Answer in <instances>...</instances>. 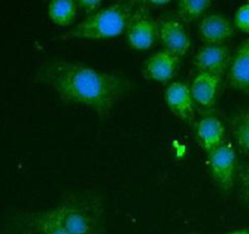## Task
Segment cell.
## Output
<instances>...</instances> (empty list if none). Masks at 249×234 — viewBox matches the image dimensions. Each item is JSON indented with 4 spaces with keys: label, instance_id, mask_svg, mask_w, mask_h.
Segmentation results:
<instances>
[{
    "label": "cell",
    "instance_id": "obj_6",
    "mask_svg": "<svg viewBox=\"0 0 249 234\" xmlns=\"http://www.w3.org/2000/svg\"><path fill=\"white\" fill-rule=\"evenodd\" d=\"M208 166L214 180L224 190L232 188L237 170V156L232 144L224 141L208 153Z\"/></svg>",
    "mask_w": 249,
    "mask_h": 234
},
{
    "label": "cell",
    "instance_id": "obj_19",
    "mask_svg": "<svg viewBox=\"0 0 249 234\" xmlns=\"http://www.w3.org/2000/svg\"><path fill=\"white\" fill-rule=\"evenodd\" d=\"M77 5L80 10L88 14V16L102 9V1L100 0H79L77 1Z\"/></svg>",
    "mask_w": 249,
    "mask_h": 234
},
{
    "label": "cell",
    "instance_id": "obj_21",
    "mask_svg": "<svg viewBox=\"0 0 249 234\" xmlns=\"http://www.w3.org/2000/svg\"><path fill=\"white\" fill-rule=\"evenodd\" d=\"M225 234H249V228H242V229H235V231L228 232Z\"/></svg>",
    "mask_w": 249,
    "mask_h": 234
},
{
    "label": "cell",
    "instance_id": "obj_2",
    "mask_svg": "<svg viewBox=\"0 0 249 234\" xmlns=\"http://www.w3.org/2000/svg\"><path fill=\"white\" fill-rule=\"evenodd\" d=\"M46 211L70 234L104 233V200L95 192H73Z\"/></svg>",
    "mask_w": 249,
    "mask_h": 234
},
{
    "label": "cell",
    "instance_id": "obj_9",
    "mask_svg": "<svg viewBox=\"0 0 249 234\" xmlns=\"http://www.w3.org/2000/svg\"><path fill=\"white\" fill-rule=\"evenodd\" d=\"M181 58L167 50L156 51L143 62L142 71L146 78L155 82L164 83L178 73Z\"/></svg>",
    "mask_w": 249,
    "mask_h": 234
},
{
    "label": "cell",
    "instance_id": "obj_10",
    "mask_svg": "<svg viewBox=\"0 0 249 234\" xmlns=\"http://www.w3.org/2000/svg\"><path fill=\"white\" fill-rule=\"evenodd\" d=\"M165 104L170 111L182 121H191L195 116V100L191 89L184 82L170 83L164 93Z\"/></svg>",
    "mask_w": 249,
    "mask_h": 234
},
{
    "label": "cell",
    "instance_id": "obj_4",
    "mask_svg": "<svg viewBox=\"0 0 249 234\" xmlns=\"http://www.w3.org/2000/svg\"><path fill=\"white\" fill-rule=\"evenodd\" d=\"M2 234H70L45 210H21L4 224Z\"/></svg>",
    "mask_w": 249,
    "mask_h": 234
},
{
    "label": "cell",
    "instance_id": "obj_20",
    "mask_svg": "<svg viewBox=\"0 0 249 234\" xmlns=\"http://www.w3.org/2000/svg\"><path fill=\"white\" fill-rule=\"evenodd\" d=\"M241 180H242V185L245 188L246 193L249 195V168H246L242 173H241Z\"/></svg>",
    "mask_w": 249,
    "mask_h": 234
},
{
    "label": "cell",
    "instance_id": "obj_7",
    "mask_svg": "<svg viewBox=\"0 0 249 234\" xmlns=\"http://www.w3.org/2000/svg\"><path fill=\"white\" fill-rule=\"evenodd\" d=\"M160 24V40L164 50L182 58L191 48L187 29L179 17L165 16L158 21Z\"/></svg>",
    "mask_w": 249,
    "mask_h": 234
},
{
    "label": "cell",
    "instance_id": "obj_22",
    "mask_svg": "<svg viewBox=\"0 0 249 234\" xmlns=\"http://www.w3.org/2000/svg\"><path fill=\"white\" fill-rule=\"evenodd\" d=\"M145 4H150V5H167L169 4V1H150V2H145Z\"/></svg>",
    "mask_w": 249,
    "mask_h": 234
},
{
    "label": "cell",
    "instance_id": "obj_14",
    "mask_svg": "<svg viewBox=\"0 0 249 234\" xmlns=\"http://www.w3.org/2000/svg\"><path fill=\"white\" fill-rule=\"evenodd\" d=\"M196 136L203 150L208 154L224 143L225 127L218 117L206 116L197 122Z\"/></svg>",
    "mask_w": 249,
    "mask_h": 234
},
{
    "label": "cell",
    "instance_id": "obj_17",
    "mask_svg": "<svg viewBox=\"0 0 249 234\" xmlns=\"http://www.w3.org/2000/svg\"><path fill=\"white\" fill-rule=\"evenodd\" d=\"M232 132L238 148L249 155V110L241 112L235 117L232 123Z\"/></svg>",
    "mask_w": 249,
    "mask_h": 234
},
{
    "label": "cell",
    "instance_id": "obj_5",
    "mask_svg": "<svg viewBox=\"0 0 249 234\" xmlns=\"http://www.w3.org/2000/svg\"><path fill=\"white\" fill-rule=\"evenodd\" d=\"M125 34L129 45L136 50L150 49L160 39V24L146 4L136 6Z\"/></svg>",
    "mask_w": 249,
    "mask_h": 234
},
{
    "label": "cell",
    "instance_id": "obj_18",
    "mask_svg": "<svg viewBox=\"0 0 249 234\" xmlns=\"http://www.w3.org/2000/svg\"><path fill=\"white\" fill-rule=\"evenodd\" d=\"M235 26L240 31L249 33V2L241 5L235 14Z\"/></svg>",
    "mask_w": 249,
    "mask_h": 234
},
{
    "label": "cell",
    "instance_id": "obj_3",
    "mask_svg": "<svg viewBox=\"0 0 249 234\" xmlns=\"http://www.w3.org/2000/svg\"><path fill=\"white\" fill-rule=\"evenodd\" d=\"M136 10V2L119 1L89 15L68 29L60 39L102 40L125 33Z\"/></svg>",
    "mask_w": 249,
    "mask_h": 234
},
{
    "label": "cell",
    "instance_id": "obj_1",
    "mask_svg": "<svg viewBox=\"0 0 249 234\" xmlns=\"http://www.w3.org/2000/svg\"><path fill=\"white\" fill-rule=\"evenodd\" d=\"M62 100L85 105L105 118L131 89L129 79L89 65L53 58L41 63L36 76Z\"/></svg>",
    "mask_w": 249,
    "mask_h": 234
},
{
    "label": "cell",
    "instance_id": "obj_15",
    "mask_svg": "<svg viewBox=\"0 0 249 234\" xmlns=\"http://www.w3.org/2000/svg\"><path fill=\"white\" fill-rule=\"evenodd\" d=\"M77 1L73 0H53L48 4L49 19L57 26H71L78 15Z\"/></svg>",
    "mask_w": 249,
    "mask_h": 234
},
{
    "label": "cell",
    "instance_id": "obj_11",
    "mask_svg": "<svg viewBox=\"0 0 249 234\" xmlns=\"http://www.w3.org/2000/svg\"><path fill=\"white\" fill-rule=\"evenodd\" d=\"M198 32L202 40L208 44H224L235 33V27L229 17L221 14H211L201 19Z\"/></svg>",
    "mask_w": 249,
    "mask_h": 234
},
{
    "label": "cell",
    "instance_id": "obj_16",
    "mask_svg": "<svg viewBox=\"0 0 249 234\" xmlns=\"http://www.w3.org/2000/svg\"><path fill=\"white\" fill-rule=\"evenodd\" d=\"M212 5L209 0H180L178 15L182 22H191L201 17Z\"/></svg>",
    "mask_w": 249,
    "mask_h": 234
},
{
    "label": "cell",
    "instance_id": "obj_23",
    "mask_svg": "<svg viewBox=\"0 0 249 234\" xmlns=\"http://www.w3.org/2000/svg\"><path fill=\"white\" fill-rule=\"evenodd\" d=\"M248 2H249V1H248Z\"/></svg>",
    "mask_w": 249,
    "mask_h": 234
},
{
    "label": "cell",
    "instance_id": "obj_8",
    "mask_svg": "<svg viewBox=\"0 0 249 234\" xmlns=\"http://www.w3.org/2000/svg\"><path fill=\"white\" fill-rule=\"evenodd\" d=\"M232 54L225 44H208L197 51L194 58V65L202 72H209L220 76L230 68Z\"/></svg>",
    "mask_w": 249,
    "mask_h": 234
},
{
    "label": "cell",
    "instance_id": "obj_13",
    "mask_svg": "<svg viewBox=\"0 0 249 234\" xmlns=\"http://www.w3.org/2000/svg\"><path fill=\"white\" fill-rule=\"evenodd\" d=\"M220 83V76L198 71L190 85L195 101L204 107L213 106L218 98Z\"/></svg>",
    "mask_w": 249,
    "mask_h": 234
},
{
    "label": "cell",
    "instance_id": "obj_12",
    "mask_svg": "<svg viewBox=\"0 0 249 234\" xmlns=\"http://www.w3.org/2000/svg\"><path fill=\"white\" fill-rule=\"evenodd\" d=\"M229 84L241 92H249V38L245 39L232 55L228 71Z\"/></svg>",
    "mask_w": 249,
    "mask_h": 234
}]
</instances>
